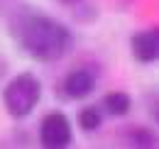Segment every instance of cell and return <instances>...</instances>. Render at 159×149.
Segmentation results:
<instances>
[{"instance_id": "1", "label": "cell", "mask_w": 159, "mask_h": 149, "mask_svg": "<svg viewBox=\"0 0 159 149\" xmlns=\"http://www.w3.org/2000/svg\"><path fill=\"white\" fill-rule=\"evenodd\" d=\"M17 42L37 61H59L71 52L74 34L61 22L47 15H27L17 25Z\"/></svg>"}, {"instance_id": "8", "label": "cell", "mask_w": 159, "mask_h": 149, "mask_svg": "<svg viewBox=\"0 0 159 149\" xmlns=\"http://www.w3.org/2000/svg\"><path fill=\"white\" fill-rule=\"evenodd\" d=\"M127 142L132 147H159V139L149 130H142V127L127 132Z\"/></svg>"}, {"instance_id": "4", "label": "cell", "mask_w": 159, "mask_h": 149, "mask_svg": "<svg viewBox=\"0 0 159 149\" xmlns=\"http://www.w3.org/2000/svg\"><path fill=\"white\" fill-rule=\"evenodd\" d=\"M130 49H132V56L137 59L139 64L157 61L159 59V25L137 32L132 37V42H130Z\"/></svg>"}, {"instance_id": "10", "label": "cell", "mask_w": 159, "mask_h": 149, "mask_svg": "<svg viewBox=\"0 0 159 149\" xmlns=\"http://www.w3.org/2000/svg\"><path fill=\"white\" fill-rule=\"evenodd\" d=\"M61 2H66V5H76L79 0H61Z\"/></svg>"}, {"instance_id": "5", "label": "cell", "mask_w": 159, "mask_h": 149, "mask_svg": "<svg viewBox=\"0 0 159 149\" xmlns=\"http://www.w3.org/2000/svg\"><path fill=\"white\" fill-rule=\"evenodd\" d=\"M93 88H96V74L88 66L74 69L71 74L64 78V93H66V98L83 100V98H88L93 93Z\"/></svg>"}, {"instance_id": "7", "label": "cell", "mask_w": 159, "mask_h": 149, "mask_svg": "<svg viewBox=\"0 0 159 149\" xmlns=\"http://www.w3.org/2000/svg\"><path fill=\"white\" fill-rule=\"evenodd\" d=\"M100 122H103V115H100V110L96 108V105H86V108L79 112L81 130L93 132V130H98V127H100Z\"/></svg>"}, {"instance_id": "2", "label": "cell", "mask_w": 159, "mask_h": 149, "mask_svg": "<svg viewBox=\"0 0 159 149\" xmlns=\"http://www.w3.org/2000/svg\"><path fill=\"white\" fill-rule=\"evenodd\" d=\"M42 83L34 74H17L2 91V105L12 117H27L37 108Z\"/></svg>"}, {"instance_id": "9", "label": "cell", "mask_w": 159, "mask_h": 149, "mask_svg": "<svg viewBox=\"0 0 159 149\" xmlns=\"http://www.w3.org/2000/svg\"><path fill=\"white\" fill-rule=\"evenodd\" d=\"M154 117H157V122H159V98L154 100Z\"/></svg>"}, {"instance_id": "3", "label": "cell", "mask_w": 159, "mask_h": 149, "mask_svg": "<svg viewBox=\"0 0 159 149\" xmlns=\"http://www.w3.org/2000/svg\"><path fill=\"white\" fill-rule=\"evenodd\" d=\"M74 132H71V122L64 112H49L44 115L39 122V142L47 149H64L71 144Z\"/></svg>"}, {"instance_id": "6", "label": "cell", "mask_w": 159, "mask_h": 149, "mask_svg": "<svg viewBox=\"0 0 159 149\" xmlns=\"http://www.w3.org/2000/svg\"><path fill=\"white\" fill-rule=\"evenodd\" d=\"M103 108L110 112V115H115V117H122V115L130 112L132 100H130V95L122 93V91H113V93H108L103 98Z\"/></svg>"}]
</instances>
